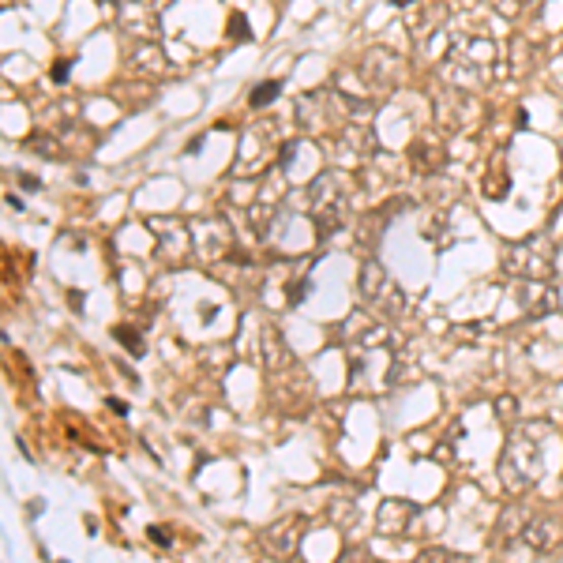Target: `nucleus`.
<instances>
[{
	"label": "nucleus",
	"instance_id": "obj_7",
	"mask_svg": "<svg viewBox=\"0 0 563 563\" xmlns=\"http://www.w3.org/2000/svg\"><path fill=\"white\" fill-rule=\"evenodd\" d=\"M106 406L113 409V413H120V417L128 413V402H124V398H106Z\"/></svg>",
	"mask_w": 563,
	"mask_h": 563
},
{
	"label": "nucleus",
	"instance_id": "obj_1",
	"mask_svg": "<svg viewBox=\"0 0 563 563\" xmlns=\"http://www.w3.org/2000/svg\"><path fill=\"white\" fill-rule=\"evenodd\" d=\"M278 94H282V79H267V83H259V87L248 94V102H252V109H263V106H271Z\"/></svg>",
	"mask_w": 563,
	"mask_h": 563
},
{
	"label": "nucleus",
	"instance_id": "obj_8",
	"mask_svg": "<svg viewBox=\"0 0 563 563\" xmlns=\"http://www.w3.org/2000/svg\"><path fill=\"white\" fill-rule=\"evenodd\" d=\"M199 150H203V139H192V143L184 147V154H199Z\"/></svg>",
	"mask_w": 563,
	"mask_h": 563
},
{
	"label": "nucleus",
	"instance_id": "obj_6",
	"mask_svg": "<svg viewBox=\"0 0 563 563\" xmlns=\"http://www.w3.org/2000/svg\"><path fill=\"white\" fill-rule=\"evenodd\" d=\"M19 184H23V192H38V188H42V180H38V177H26V173H23V177H19Z\"/></svg>",
	"mask_w": 563,
	"mask_h": 563
},
{
	"label": "nucleus",
	"instance_id": "obj_4",
	"mask_svg": "<svg viewBox=\"0 0 563 563\" xmlns=\"http://www.w3.org/2000/svg\"><path fill=\"white\" fill-rule=\"evenodd\" d=\"M229 34H233V38H248V23H244V15H241V12H237V15H233V23H229Z\"/></svg>",
	"mask_w": 563,
	"mask_h": 563
},
{
	"label": "nucleus",
	"instance_id": "obj_9",
	"mask_svg": "<svg viewBox=\"0 0 563 563\" xmlns=\"http://www.w3.org/2000/svg\"><path fill=\"white\" fill-rule=\"evenodd\" d=\"M390 4H394V8H406V4H413V0H390Z\"/></svg>",
	"mask_w": 563,
	"mask_h": 563
},
{
	"label": "nucleus",
	"instance_id": "obj_2",
	"mask_svg": "<svg viewBox=\"0 0 563 563\" xmlns=\"http://www.w3.org/2000/svg\"><path fill=\"white\" fill-rule=\"evenodd\" d=\"M113 338H117V342H124L131 357H143V353H147V349H143V335H136L131 327H117V330H113Z\"/></svg>",
	"mask_w": 563,
	"mask_h": 563
},
{
	"label": "nucleus",
	"instance_id": "obj_5",
	"mask_svg": "<svg viewBox=\"0 0 563 563\" xmlns=\"http://www.w3.org/2000/svg\"><path fill=\"white\" fill-rule=\"evenodd\" d=\"M150 541H154V545H169V541H173V533L161 529V526H150Z\"/></svg>",
	"mask_w": 563,
	"mask_h": 563
},
{
	"label": "nucleus",
	"instance_id": "obj_3",
	"mask_svg": "<svg viewBox=\"0 0 563 563\" xmlns=\"http://www.w3.org/2000/svg\"><path fill=\"white\" fill-rule=\"evenodd\" d=\"M68 75H72V60H56L53 64V83H68Z\"/></svg>",
	"mask_w": 563,
	"mask_h": 563
}]
</instances>
